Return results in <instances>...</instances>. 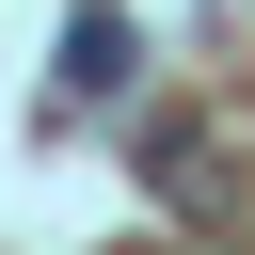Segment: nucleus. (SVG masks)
I'll return each instance as SVG.
<instances>
[{
  "instance_id": "1",
  "label": "nucleus",
  "mask_w": 255,
  "mask_h": 255,
  "mask_svg": "<svg viewBox=\"0 0 255 255\" xmlns=\"http://www.w3.org/2000/svg\"><path fill=\"white\" fill-rule=\"evenodd\" d=\"M128 96H143V32H128L112 0H80L64 48H48V112H128Z\"/></svg>"
},
{
  "instance_id": "2",
  "label": "nucleus",
  "mask_w": 255,
  "mask_h": 255,
  "mask_svg": "<svg viewBox=\"0 0 255 255\" xmlns=\"http://www.w3.org/2000/svg\"><path fill=\"white\" fill-rule=\"evenodd\" d=\"M143 191H159L191 239H207V223H239V175H223V143H207V128H159V143H143Z\"/></svg>"
}]
</instances>
